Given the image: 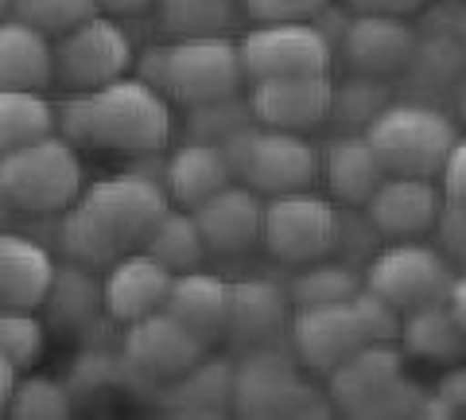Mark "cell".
<instances>
[{
	"mask_svg": "<svg viewBox=\"0 0 466 420\" xmlns=\"http://www.w3.org/2000/svg\"><path fill=\"white\" fill-rule=\"evenodd\" d=\"M171 207L164 183L144 176H113L82 187V195L70 202L58 219V245L78 265H113L116 257L133 253L144 245L148 230L159 214Z\"/></svg>",
	"mask_w": 466,
	"mask_h": 420,
	"instance_id": "cell-1",
	"label": "cell"
},
{
	"mask_svg": "<svg viewBox=\"0 0 466 420\" xmlns=\"http://www.w3.org/2000/svg\"><path fill=\"white\" fill-rule=\"evenodd\" d=\"M66 144L148 156L171 140V101L140 78H113L55 109Z\"/></svg>",
	"mask_w": 466,
	"mask_h": 420,
	"instance_id": "cell-2",
	"label": "cell"
},
{
	"mask_svg": "<svg viewBox=\"0 0 466 420\" xmlns=\"http://www.w3.org/2000/svg\"><path fill=\"white\" fill-rule=\"evenodd\" d=\"M86 168L75 144L63 137H35L0 152V195L24 214H63L82 195Z\"/></svg>",
	"mask_w": 466,
	"mask_h": 420,
	"instance_id": "cell-3",
	"label": "cell"
},
{
	"mask_svg": "<svg viewBox=\"0 0 466 420\" xmlns=\"http://www.w3.org/2000/svg\"><path fill=\"white\" fill-rule=\"evenodd\" d=\"M361 137L377 152L385 176H420V179H435L451 144L459 140L455 121L443 109L428 106V101H389L361 128Z\"/></svg>",
	"mask_w": 466,
	"mask_h": 420,
	"instance_id": "cell-4",
	"label": "cell"
},
{
	"mask_svg": "<svg viewBox=\"0 0 466 420\" xmlns=\"http://www.w3.org/2000/svg\"><path fill=\"white\" fill-rule=\"evenodd\" d=\"M218 149L226 152L233 168V179H245L257 195H288V191H311L319 179V149L303 133H284V128L245 125L233 137H226Z\"/></svg>",
	"mask_w": 466,
	"mask_h": 420,
	"instance_id": "cell-5",
	"label": "cell"
},
{
	"mask_svg": "<svg viewBox=\"0 0 466 420\" xmlns=\"http://www.w3.org/2000/svg\"><path fill=\"white\" fill-rule=\"evenodd\" d=\"M319 394L299 378V362L276 343L245 346L233 366V413L241 416H299L330 413V405H311Z\"/></svg>",
	"mask_w": 466,
	"mask_h": 420,
	"instance_id": "cell-6",
	"label": "cell"
},
{
	"mask_svg": "<svg viewBox=\"0 0 466 420\" xmlns=\"http://www.w3.org/2000/svg\"><path fill=\"white\" fill-rule=\"evenodd\" d=\"M451 284H455L451 261L435 245L412 241V238L381 245L366 261V272H361V288L389 300L400 315L428 308V303H443Z\"/></svg>",
	"mask_w": 466,
	"mask_h": 420,
	"instance_id": "cell-7",
	"label": "cell"
},
{
	"mask_svg": "<svg viewBox=\"0 0 466 420\" xmlns=\"http://www.w3.org/2000/svg\"><path fill=\"white\" fill-rule=\"evenodd\" d=\"M245 86L238 43L226 36H191L164 47V82L159 94L179 106H202V101L233 97Z\"/></svg>",
	"mask_w": 466,
	"mask_h": 420,
	"instance_id": "cell-8",
	"label": "cell"
},
{
	"mask_svg": "<svg viewBox=\"0 0 466 420\" xmlns=\"http://www.w3.org/2000/svg\"><path fill=\"white\" fill-rule=\"evenodd\" d=\"M133 67V39L109 16H90L78 27L55 36L51 43V75L66 90H97L113 78H121Z\"/></svg>",
	"mask_w": 466,
	"mask_h": 420,
	"instance_id": "cell-9",
	"label": "cell"
},
{
	"mask_svg": "<svg viewBox=\"0 0 466 420\" xmlns=\"http://www.w3.org/2000/svg\"><path fill=\"white\" fill-rule=\"evenodd\" d=\"M238 55H241V70L249 82L330 75V63H334V47L311 20L257 24L238 43Z\"/></svg>",
	"mask_w": 466,
	"mask_h": 420,
	"instance_id": "cell-10",
	"label": "cell"
},
{
	"mask_svg": "<svg viewBox=\"0 0 466 420\" xmlns=\"http://www.w3.org/2000/svg\"><path fill=\"white\" fill-rule=\"evenodd\" d=\"M334 202L311 191L272 195L260 210V245L284 265H308V261L330 257Z\"/></svg>",
	"mask_w": 466,
	"mask_h": 420,
	"instance_id": "cell-11",
	"label": "cell"
},
{
	"mask_svg": "<svg viewBox=\"0 0 466 420\" xmlns=\"http://www.w3.org/2000/svg\"><path fill=\"white\" fill-rule=\"evenodd\" d=\"M210 346L195 339L183 323H175L167 312H152L144 320L125 323L121 362L128 370V382H171L183 370L207 354Z\"/></svg>",
	"mask_w": 466,
	"mask_h": 420,
	"instance_id": "cell-12",
	"label": "cell"
},
{
	"mask_svg": "<svg viewBox=\"0 0 466 420\" xmlns=\"http://www.w3.org/2000/svg\"><path fill=\"white\" fill-rule=\"evenodd\" d=\"M416 27L400 16H370V12H350V20L342 27L339 51L342 67L350 75H366V78H397L404 75L408 59L416 51Z\"/></svg>",
	"mask_w": 466,
	"mask_h": 420,
	"instance_id": "cell-13",
	"label": "cell"
},
{
	"mask_svg": "<svg viewBox=\"0 0 466 420\" xmlns=\"http://www.w3.org/2000/svg\"><path fill=\"white\" fill-rule=\"evenodd\" d=\"M296 315H288V343L296 362H303L308 370L327 374L330 366H339L346 354H354L366 339L361 320L354 312V303H315V308H291Z\"/></svg>",
	"mask_w": 466,
	"mask_h": 420,
	"instance_id": "cell-14",
	"label": "cell"
},
{
	"mask_svg": "<svg viewBox=\"0 0 466 420\" xmlns=\"http://www.w3.org/2000/svg\"><path fill=\"white\" fill-rule=\"evenodd\" d=\"M253 121L284 133H311L327 121L330 106V75H303V78H260L249 86Z\"/></svg>",
	"mask_w": 466,
	"mask_h": 420,
	"instance_id": "cell-15",
	"label": "cell"
},
{
	"mask_svg": "<svg viewBox=\"0 0 466 420\" xmlns=\"http://www.w3.org/2000/svg\"><path fill=\"white\" fill-rule=\"evenodd\" d=\"M260 210H265V202L253 187L226 183L222 191H214L198 207H191V219L198 226L207 253L241 257L260 245Z\"/></svg>",
	"mask_w": 466,
	"mask_h": 420,
	"instance_id": "cell-16",
	"label": "cell"
},
{
	"mask_svg": "<svg viewBox=\"0 0 466 420\" xmlns=\"http://www.w3.org/2000/svg\"><path fill=\"white\" fill-rule=\"evenodd\" d=\"M330 401L350 416H370L392 382L404 374V354L397 343H361L339 366H330Z\"/></svg>",
	"mask_w": 466,
	"mask_h": 420,
	"instance_id": "cell-17",
	"label": "cell"
},
{
	"mask_svg": "<svg viewBox=\"0 0 466 420\" xmlns=\"http://www.w3.org/2000/svg\"><path fill=\"white\" fill-rule=\"evenodd\" d=\"M175 272L164 269L148 253H125L109 265V277L101 281V312L113 323H133L152 312H164Z\"/></svg>",
	"mask_w": 466,
	"mask_h": 420,
	"instance_id": "cell-18",
	"label": "cell"
},
{
	"mask_svg": "<svg viewBox=\"0 0 466 420\" xmlns=\"http://www.w3.org/2000/svg\"><path fill=\"white\" fill-rule=\"evenodd\" d=\"M440 187L420 176H385L377 191L361 202L381 238H420L428 234L440 210Z\"/></svg>",
	"mask_w": 466,
	"mask_h": 420,
	"instance_id": "cell-19",
	"label": "cell"
},
{
	"mask_svg": "<svg viewBox=\"0 0 466 420\" xmlns=\"http://www.w3.org/2000/svg\"><path fill=\"white\" fill-rule=\"evenodd\" d=\"M291 303L288 292L276 281H238L229 284V303H226V335L229 343L260 346L276 343V335L288 327Z\"/></svg>",
	"mask_w": 466,
	"mask_h": 420,
	"instance_id": "cell-20",
	"label": "cell"
},
{
	"mask_svg": "<svg viewBox=\"0 0 466 420\" xmlns=\"http://www.w3.org/2000/svg\"><path fill=\"white\" fill-rule=\"evenodd\" d=\"M319 179H327V191L334 202L361 207L377 191V183L385 179V168L366 137L342 133V137H330L319 149Z\"/></svg>",
	"mask_w": 466,
	"mask_h": 420,
	"instance_id": "cell-21",
	"label": "cell"
},
{
	"mask_svg": "<svg viewBox=\"0 0 466 420\" xmlns=\"http://www.w3.org/2000/svg\"><path fill=\"white\" fill-rule=\"evenodd\" d=\"M226 303H229V284L222 277L202 272V269H187L171 277L164 312L175 323H183L195 339L214 346L226 335Z\"/></svg>",
	"mask_w": 466,
	"mask_h": 420,
	"instance_id": "cell-22",
	"label": "cell"
},
{
	"mask_svg": "<svg viewBox=\"0 0 466 420\" xmlns=\"http://www.w3.org/2000/svg\"><path fill=\"white\" fill-rule=\"evenodd\" d=\"M55 257L35 238L0 230V308L35 312L47 296Z\"/></svg>",
	"mask_w": 466,
	"mask_h": 420,
	"instance_id": "cell-23",
	"label": "cell"
},
{
	"mask_svg": "<svg viewBox=\"0 0 466 420\" xmlns=\"http://www.w3.org/2000/svg\"><path fill=\"white\" fill-rule=\"evenodd\" d=\"M226 183H233V168L218 144L187 140L164 160V191L175 207H183V210L198 207L202 199L222 191Z\"/></svg>",
	"mask_w": 466,
	"mask_h": 420,
	"instance_id": "cell-24",
	"label": "cell"
},
{
	"mask_svg": "<svg viewBox=\"0 0 466 420\" xmlns=\"http://www.w3.org/2000/svg\"><path fill=\"white\" fill-rule=\"evenodd\" d=\"M51 39L16 16L0 20V90H43L51 86Z\"/></svg>",
	"mask_w": 466,
	"mask_h": 420,
	"instance_id": "cell-25",
	"label": "cell"
},
{
	"mask_svg": "<svg viewBox=\"0 0 466 420\" xmlns=\"http://www.w3.org/2000/svg\"><path fill=\"white\" fill-rule=\"evenodd\" d=\"M167 409L183 416H218L233 405V362L226 358H207L202 354L191 370L171 378Z\"/></svg>",
	"mask_w": 466,
	"mask_h": 420,
	"instance_id": "cell-26",
	"label": "cell"
},
{
	"mask_svg": "<svg viewBox=\"0 0 466 420\" xmlns=\"http://www.w3.org/2000/svg\"><path fill=\"white\" fill-rule=\"evenodd\" d=\"M39 308H47V323L82 331L101 315V281L90 272V265H78V261L55 265Z\"/></svg>",
	"mask_w": 466,
	"mask_h": 420,
	"instance_id": "cell-27",
	"label": "cell"
},
{
	"mask_svg": "<svg viewBox=\"0 0 466 420\" xmlns=\"http://www.w3.org/2000/svg\"><path fill=\"white\" fill-rule=\"evenodd\" d=\"M397 343L412 358L424 362H459L466 351V327L447 312V303H428V308L400 315Z\"/></svg>",
	"mask_w": 466,
	"mask_h": 420,
	"instance_id": "cell-28",
	"label": "cell"
},
{
	"mask_svg": "<svg viewBox=\"0 0 466 420\" xmlns=\"http://www.w3.org/2000/svg\"><path fill=\"white\" fill-rule=\"evenodd\" d=\"M303 272L291 277L284 288L291 308H315V303H346L361 292V269L346 265L339 257H319L299 265Z\"/></svg>",
	"mask_w": 466,
	"mask_h": 420,
	"instance_id": "cell-29",
	"label": "cell"
},
{
	"mask_svg": "<svg viewBox=\"0 0 466 420\" xmlns=\"http://www.w3.org/2000/svg\"><path fill=\"white\" fill-rule=\"evenodd\" d=\"M140 250L171 272L202 269V261H207V245H202V234L191 219V210H175V207L159 214V222L148 230Z\"/></svg>",
	"mask_w": 466,
	"mask_h": 420,
	"instance_id": "cell-30",
	"label": "cell"
},
{
	"mask_svg": "<svg viewBox=\"0 0 466 420\" xmlns=\"http://www.w3.org/2000/svg\"><path fill=\"white\" fill-rule=\"evenodd\" d=\"M55 133V109L39 90H0V152Z\"/></svg>",
	"mask_w": 466,
	"mask_h": 420,
	"instance_id": "cell-31",
	"label": "cell"
},
{
	"mask_svg": "<svg viewBox=\"0 0 466 420\" xmlns=\"http://www.w3.org/2000/svg\"><path fill=\"white\" fill-rule=\"evenodd\" d=\"M389 82L385 78H366V75H350L339 86L330 82V106L327 121H334L346 133H361L377 113L389 106Z\"/></svg>",
	"mask_w": 466,
	"mask_h": 420,
	"instance_id": "cell-32",
	"label": "cell"
},
{
	"mask_svg": "<svg viewBox=\"0 0 466 420\" xmlns=\"http://www.w3.org/2000/svg\"><path fill=\"white\" fill-rule=\"evenodd\" d=\"M159 27L175 39L222 36L238 16V0H156Z\"/></svg>",
	"mask_w": 466,
	"mask_h": 420,
	"instance_id": "cell-33",
	"label": "cell"
},
{
	"mask_svg": "<svg viewBox=\"0 0 466 420\" xmlns=\"http://www.w3.org/2000/svg\"><path fill=\"white\" fill-rule=\"evenodd\" d=\"M245 125H253V113L241 101V94L202 101V106H187V121H183L187 140H207V144H222L226 137H233Z\"/></svg>",
	"mask_w": 466,
	"mask_h": 420,
	"instance_id": "cell-34",
	"label": "cell"
},
{
	"mask_svg": "<svg viewBox=\"0 0 466 420\" xmlns=\"http://www.w3.org/2000/svg\"><path fill=\"white\" fill-rule=\"evenodd\" d=\"M381 250V234L370 222L366 207H334V230H330V257L346 261V265H366V261Z\"/></svg>",
	"mask_w": 466,
	"mask_h": 420,
	"instance_id": "cell-35",
	"label": "cell"
},
{
	"mask_svg": "<svg viewBox=\"0 0 466 420\" xmlns=\"http://www.w3.org/2000/svg\"><path fill=\"white\" fill-rule=\"evenodd\" d=\"M8 416L16 420H66L75 413L70 405V389L55 378H24L12 385V397H8Z\"/></svg>",
	"mask_w": 466,
	"mask_h": 420,
	"instance_id": "cell-36",
	"label": "cell"
},
{
	"mask_svg": "<svg viewBox=\"0 0 466 420\" xmlns=\"http://www.w3.org/2000/svg\"><path fill=\"white\" fill-rule=\"evenodd\" d=\"M47 343V323L35 312L0 308V358H8L16 370L35 366Z\"/></svg>",
	"mask_w": 466,
	"mask_h": 420,
	"instance_id": "cell-37",
	"label": "cell"
},
{
	"mask_svg": "<svg viewBox=\"0 0 466 420\" xmlns=\"http://www.w3.org/2000/svg\"><path fill=\"white\" fill-rule=\"evenodd\" d=\"M462 70V51H459V39L443 36H428V39H416V51L408 59L404 75L424 82V86H447L451 78H459Z\"/></svg>",
	"mask_w": 466,
	"mask_h": 420,
	"instance_id": "cell-38",
	"label": "cell"
},
{
	"mask_svg": "<svg viewBox=\"0 0 466 420\" xmlns=\"http://www.w3.org/2000/svg\"><path fill=\"white\" fill-rule=\"evenodd\" d=\"M12 16L32 24L43 36H63L70 27H78L82 20L97 16L94 0H12Z\"/></svg>",
	"mask_w": 466,
	"mask_h": 420,
	"instance_id": "cell-39",
	"label": "cell"
},
{
	"mask_svg": "<svg viewBox=\"0 0 466 420\" xmlns=\"http://www.w3.org/2000/svg\"><path fill=\"white\" fill-rule=\"evenodd\" d=\"M116 382H128V370L121 354H109V351H82L75 358V370H70V397L78 394H97V389H109Z\"/></svg>",
	"mask_w": 466,
	"mask_h": 420,
	"instance_id": "cell-40",
	"label": "cell"
},
{
	"mask_svg": "<svg viewBox=\"0 0 466 420\" xmlns=\"http://www.w3.org/2000/svg\"><path fill=\"white\" fill-rule=\"evenodd\" d=\"M350 303H354V312L361 320V331H366L370 343H397V335H400V312L392 308L389 300L373 296L370 288H361V292Z\"/></svg>",
	"mask_w": 466,
	"mask_h": 420,
	"instance_id": "cell-41",
	"label": "cell"
},
{
	"mask_svg": "<svg viewBox=\"0 0 466 420\" xmlns=\"http://www.w3.org/2000/svg\"><path fill=\"white\" fill-rule=\"evenodd\" d=\"M466 202H451L443 199L440 202V210H435V250H440L447 261H462L466 253Z\"/></svg>",
	"mask_w": 466,
	"mask_h": 420,
	"instance_id": "cell-42",
	"label": "cell"
},
{
	"mask_svg": "<svg viewBox=\"0 0 466 420\" xmlns=\"http://www.w3.org/2000/svg\"><path fill=\"white\" fill-rule=\"evenodd\" d=\"M327 0H245V12L257 24H288V20H311Z\"/></svg>",
	"mask_w": 466,
	"mask_h": 420,
	"instance_id": "cell-43",
	"label": "cell"
},
{
	"mask_svg": "<svg viewBox=\"0 0 466 420\" xmlns=\"http://www.w3.org/2000/svg\"><path fill=\"white\" fill-rule=\"evenodd\" d=\"M440 187H443V199L451 202H466V149H462V140L451 144V152H447V160L440 164Z\"/></svg>",
	"mask_w": 466,
	"mask_h": 420,
	"instance_id": "cell-44",
	"label": "cell"
},
{
	"mask_svg": "<svg viewBox=\"0 0 466 420\" xmlns=\"http://www.w3.org/2000/svg\"><path fill=\"white\" fill-rule=\"evenodd\" d=\"M350 12H370V16H416L424 8V0H342Z\"/></svg>",
	"mask_w": 466,
	"mask_h": 420,
	"instance_id": "cell-45",
	"label": "cell"
},
{
	"mask_svg": "<svg viewBox=\"0 0 466 420\" xmlns=\"http://www.w3.org/2000/svg\"><path fill=\"white\" fill-rule=\"evenodd\" d=\"M435 397H440L447 409H451V416H459L462 413V405H466V370H451L447 378L440 382V389H435Z\"/></svg>",
	"mask_w": 466,
	"mask_h": 420,
	"instance_id": "cell-46",
	"label": "cell"
},
{
	"mask_svg": "<svg viewBox=\"0 0 466 420\" xmlns=\"http://www.w3.org/2000/svg\"><path fill=\"white\" fill-rule=\"evenodd\" d=\"M156 5V0H94V8L101 16H133V12Z\"/></svg>",
	"mask_w": 466,
	"mask_h": 420,
	"instance_id": "cell-47",
	"label": "cell"
},
{
	"mask_svg": "<svg viewBox=\"0 0 466 420\" xmlns=\"http://www.w3.org/2000/svg\"><path fill=\"white\" fill-rule=\"evenodd\" d=\"M12 385H16V366L8 358H0V413L8 409V397H12Z\"/></svg>",
	"mask_w": 466,
	"mask_h": 420,
	"instance_id": "cell-48",
	"label": "cell"
},
{
	"mask_svg": "<svg viewBox=\"0 0 466 420\" xmlns=\"http://www.w3.org/2000/svg\"><path fill=\"white\" fill-rule=\"evenodd\" d=\"M8 210H12V207H8V202H5V195H0V226H5V219H8Z\"/></svg>",
	"mask_w": 466,
	"mask_h": 420,
	"instance_id": "cell-49",
	"label": "cell"
},
{
	"mask_svg": "<svg viewBox=\"0 0 466 420\" xmlns=\"http://www.w3.org/2000/svg\"><path fill=\"white\" fill-rule=\"evenodd\" d=\"M12 16V0H0V20Z\"/></svg>",
	"mask_w": 466,
	"mask_h": 420,
	"instance_id": "cell-50",
	"label": "cell"
}]
</instances>
